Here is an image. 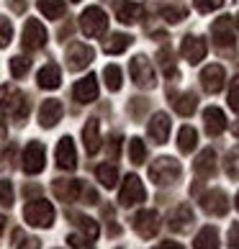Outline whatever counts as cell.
<instances>
[{
	"instance_id": "1",
	"label": "cell",
	"mask_w": 239,
	"mask_h": 249,
	"mask_svg": "<svg viewBox=\"0 0 239 249\" xmlns=\"http://www.w3.org/2000/svg\"><path fill=\"white\" fill-rule=\"evenodd\" d=\"M0 113H11L16 121H23L29 113V100L13 85H3L0 88Z\"/></svg>"
},
{
	"instance_id": "2",
	"label": "cell",
	"mask_w": 239,
	"mask_h": 249,
	"mask_svg": "<svg viewBox=\"0 0 239 249\" xmlns=\"http://www.w3.org/2000/svg\"><path fill=\"white\" fill-rule=\"evenodd\" d=\"M23 218H26V224H31V226L47 229V226L54 224V206L49 200H44V198L29 200L26 208H23Z\"/></svg>"
},
{
	"instance_id": "3",
	"label": "cell",
	"mask_w": 239,
	"mask_h": 249,
	"mask_svg": "<svg viewBox=\"0 0 239 249\" xmlns=\"http://www.w3.org/2000/svg\"><path fill=\"white\" fill-rule=\"evenodd\" d=\"M180 162L172 160V157H160L157 162H152L149 167V178L152 182H157V185H172L178 178H180Z\"/></svg>"
},
{
	"instance_id": "4",
	"label": "cell",
	"mask_w": 239,
	"mask_h": 249,
	"mask_svg": "<svg viewBox=\"0 0 239 249\" xmlns=\"http://www.w3.org/2000/svg\"><path fill=\"white\" fill-rule=\"evenodd\" d=\"M80 29H82V34H85V36L95 39V36L106 34L108 18H106V13L100 11L98 5H90V8H85V13L80 16Z\"/></svg>"
},
{
	"instance_id": "5",
	"label": "cell",
	"mask_w": 239,
	"mask_h": 249,
	"mask_svg": "<svg viewBox=\"0 0 239 249\" xmlns=\"http://www.w3.org/2000/svg\"><path fill=\"white\" fill-rule=\"evenodd\" d=\"M144 198H147V190L142 185V180L136 178V175H126L121 193H118V203L126 206V208H131V206H136V203H144Z\"/></svg>"
},
{
	"instance_id": "6",
	"label": "cell",
	"mask_w": 239,
	"mask_h": 249,
	"mask_svg": "<svg viewBox=\"0 0 239 249\" xmlns=\"http://www.w3.org/2000/svg\"><path fill=\"white\" fill-rule=\"evenodd\" d=\"M129 70H131V77H134V82H136L139 88H147V90L154 88V82H157V80H154V70H152L149 59H147L144 54L134 57V59H131V67H129Z\"/></svg>"
},
{
	"instance_id": "7",
	"label": "cell",
	"mask_w": 239,
	"mask_h": 249,
	"mask_svg": "<svg viewBox=\"0 0 239 249\" xmlns=\"http://www.w3.org/2000/svg\"><path fill=\"white\" fill-rule=\"evenodd\" d=\"M44 162H47V149H44V144L31 142L23 152V172L39 175L44 170Z\"/></svg>"
},
{
	"instance_id": "8",
	"label": "cell",
	"mask_w": 239,
	"mask_h": 249,
	"mask_svg": "<svg viewBox=\"0 0 239 249\" xmlns=\"http://www.w3.org/2000/svg\"><path fill=\"white\" fill-rule=\"evenodd\" d=\"M23 49H29V52H36V49H41L44 44H47V29L36 21V18H31L29 23H26V29H23Z\"/></svg>"
},
{
	"instance_id": "9",
	"label": "cell",
	"mask_w": 239,
	"mask_h": 249,
	"mask_svg": "<svg viewBox=\"0 0 239 249\" xmlns=\"http://www.w3.org/2000/svg\"><path fill=\"white\" fill-rule=\"evenodd\" d=\"M134 229L142 239H152L154 234L160 231V216L157 211H139L134 218Z\"/></svg>"
},
{
	"instance_id": "10",
	"label": "cell",
	"mask_w": 239,
	"mask_h": 249,
	"mask_svg": "<svg viewBox=\"0 0 239 249\" xmlns=\"http://www.w3.org/2000/svg\"><path fill=\"white\" fill-rule=\"evenodd\" d=\"M224 80H226V72L221 64H208L201 72V85H203L206 93H219L224 88Z\"/></svg>"
},
{
	"instance_id": "11",
	"label": "cell",
	"mask_w": 239,
	"mask_h": 249,
	"mask_svg": "<svg viewBox=\"0 0 239 249\" xmlns=\"http://www.w3.org/2000/svg\"><path fill=\"white\" fill-rule=\"evenodd\" d=\"M211 34H214V44L219 49H234V31H232V18H219V21L214 23V29H211Z\"/></svg>"
},
{
	"instance_id": "12",
	"label": "cell",
	"mask_w": 239,
	"mask_h": 249,
	"mask_svg": "<svg viewBox=\"0 0 239 249\" xmlns=\"http://www.w3.org/2000/svg\"><path fill=\"white\" fill-rule=\"evenodd\" d=\"M180 52H183V57L188 59V64H198L201 59L206 57L208 47H206L203 39H198V36H185L183 44H180Z\"/></svg>"
},
{
	"instance_id": "13",
	"label": "cell",
	"mask_w": 239,
	"mask_h": 249,
	"mask_svg": "<svg viewBox=\"0 0 239 249\" xmlns=\"http://www.w3.org/2000/svg\"><path fill=\"white\" fill-rule=\"evenodd\" d=\"M201 206H203L206 213L211 216H224L229 211V200H226V193L224 190H211L201 198Z\"/></svg>"
},
{
	"instance_id": "14",
	"label": "cell",
	"mask_w": 239,
	"mask_h": 249,
	"mask_svg": "<svg viewBox=\"0 0 239 249\" xmlns=\"http://www.w3.org/2000/svg\"><path fill=\"white\" fill-rule=\"evenodd\" d=\"M57 164L62 170H75L77 167V154H75V142L70 136L59 139L57 144Z\"/></svg>"
},
{
	"instance_id": "15",
	"label": "cell",
	"mask_w": 239,
	"mask_h": 249,
	"mask_svg": "<svg viewBox=\"0 0 239 249\" xmlns=\"http://www.w3.org/2000/svg\"><path fill=\"white\" fill-rule=\"evenodd\" d=\"M62 113H64L62 103H59V100H54V98H49V100H44L41 108H39V124L44 128H52L62 118Z\"/></svg>"
},
{
	"instance_id": "16",
	"label": "cell",
	"mask_w": 239,
	"mask_h": 249,
	"mask_svg": "<svg viewBox=\"0 0 239 249\" xmlns=\"http://www.w3.org/2000/svg\"><path fill=\"white\" fill-rule=\"evenodd\" d=\"M75 100L77 103H93V100L98 98V77L95 75H88V77H82L77 85H75Z\"/></svg>"
},
{
	"instance_id": "17",
	"label": "cell",
	"mask_w": 239,
	"mask_h": 249,
	"mask_svg": "<svg viewBox=\"0 0 239 249\" xmlns=\"http://www.w3.org/2000/svg\"><path fill=\"white\" fill-rule=\"evenodd\" d=\"M67 59H70V67L72 70H82L88 67L90 62H93V49L88 47V44H72V47L67 49Z\"/></svg>"
},
{
	"instance_id": "18",
	"label": "cell",
	"mask_w": 239,
	"mask_h": 249,
	"mask_svg": "<svg viewBox=\"0 0 239 249\" xmlns=\"http://www.w3.org/2000/svg\"><path fill=\"white\" fill-rule=\"evenodd\" d=\"M203 126H206V131L211 136H219L226 128V116H224V110L221 108H216V106H211L203 110Z\"/></svg>"
},
{
	"instance_id": "19",
	"label": "cell",
	"mask_w": 239,
	"mask_h": 249,
	"mask_svg": "<svg viewBox=\"0 0 239 249\" xmlns=\"http://www.w3.org/2000/svg\"><path fill=\"white\" fill-rule=\"evenodd\" d=\"M149 136L157 144H165L170 136V116L167 113H154L149 121Z\"/></svg>"
},
{
	"instance_id": "20",
	"label": "cell",
	"mask_w": 239,
	"mask_h": 249,
	"mask_svg": "<svg viewBox=\"0 0 239 249\" xmlns=\"http://www.w3.org/2000/svg\"><path fill=\"white\" fill-rule=\"evenodd\" d=\"M54 193L59 196V200H77L82 193V182L80 180H54Z\"/></svg>"
},
{
	"instance_id": "21",
	"label": "cell",
	"mask_w": 239,
	"mask_h": 249,
	"mask_svg": "<svg viewBox=\"0 0 239 249\" xmlns=\"http://www.w3.org/2000/svg\"><path fill=\"white\" fill-rule=\"evenodd\" d=\"M36 82H39V88H44V90L59 88V82H62V72H59V67H57L54 62H49L47 67H41V70H39V77H36Z\"/></svg>"
},
{
	"instance_id": "22",
	"label": "cell",
	"mask_w": 239,
	"mask_h": 249,
	"mask_svg": "<svg viewBox=\"0 0 239 249\" xmlns=\"http://www.w3.org/2000/svg\"><path fill=\"white\" fill-rule=\"evenodd\" d=\"M193 170H196V175H201V178H211V175L216 172V152L214 149H203L198 154Z\"/></svg>"
},
{
	"instance_id": "23",
	"label": "cell",
	"mask_w": 239,
	"mask_h": 249,
	"mask_svg": "<svg viewBox=\"0 0 239 249\" xmlns=\"http://www.w3.org/2000/svg\"><path fill=\"white\" fill-rule=\"evenodd\" d=\"M82 139H85L88 154H95L100 149V124L95 121V118H90V121L85 124V128H82Z\"/></svg>"
},
{
	"instance_id": "24",
	"label": "cell",
	"mask_w": 239,
	"mask_h": 249,
	"mask_svg": "<svg viewBox=\"0 0 239 249\" xmlns=\"http://www.w3.org/2000/svg\"><path fill=\"white\" fill-rule=\"evenodd\" d=\"M139 16H142V5L134 3V0H121V3L116 5V18L121 23H134Z\"/></svg>"
},
{
	"instance_id": "25",
	"label": "cell",
	"mask_w": 239,
	"mask_h": 249,
	"mask_svg": "<svg viewBox=\"0 0 239 249\" xmlns=\"http://www.w3.org/2000/svg\"><path fill=\"white\" fill-rule=\"evenodd\" d=\"M190 224H193V211H190V206H178L175 213L170 216V229H172V231H185Z\"/></svg>"
},
{
	"instance_id": "26",
	"label": "cell",
	"mask_w": 239,
	"mask_h": 249,
	"mask_svg": "<svg viewBox=\"0 0 239 249\" xmlns=\"http://www.w3.org/2000/svg\"><path fill=\"white\" fill-rule=\"evenodd\" d=\"M193 249H219V231L214 226L201 229L196 242H193Z\"/></svg>"
},
{
	"instance_id": "27",
	"label": "cell",
	"mask_w": 239,
	"mask_h": 249,
	"mask_svg": "<svg viewBox=\"0 0 239 249\" xmlns=\"http://www.w3.org/2000/svg\"><path fill=\"white\" fill-rule=\"evenodd\" d=\"M131 36L129 34H113V36H108L106 39V44H103V49H106V54H121V52H126L129 47H131Z\"/></svg>"
},
{
	"instance_id": "28",
	"label": "cell",
	"mask_w": 239,
	"mask_h": 249,
	"mask_svg": "<svg viewBox=\"0 0 239 249\" xmlns=\"http://www.w3.org/2000/svg\"><path fill=\"white\" fill-rule=\"evenodd\" d=\"M95 178H98V182H103V188H108V190L116 188V182H118V170H116V164H111V162L98 164Z\"/></svg>"
},
{
	"instance_id": "29",
	"label": "cell",
	"mask_w": 239,
	"mask_h": 249,
	"mask_svg": "<svg viewBox=\"0 0 239 249\" xmlns=\"http://www.w3.org/2000/svg\"><path fill=\"white\" fill-rule=\"evenodd\" d=\"M196 144H198L196 128H193V126H183L180 134H178V149H180L183 154H188V152L196 149Z\"/></svg>"
},
{
	"instance_id": "30",
	"label": "cell",
	"mask_w": 239,
	"mask_h": 249,
	"mask_svg": "<svg viewBox=\"0 0 239 249\" xmlns=\"http://www.w3.org/2000/svg\"><path fill=\"white\" fill-rule=\"evenodd\" d=\"M172 106H175V110H178L180 116H190L193 110H196L198 100H196V95H193V93H183V95H175Z\"/></svg>"
},
{
	"instance_id": "31",
	"label": "cell",
	"mask_w": 239,
	"mask_h": 249,
	"mask_svg": "<svg viewBox=\"0 0 239 249\" xmlns=\"http://www.w3.org/2000/svg\"><path fill=\"white\" fill-rule=\"evenodd\" d=\"M39 11L52 21H57L59 16H64V3L62 0H39Z\"/></svg>"
},
{
	"instance_id": "32",
	"label": "cell",
	"mask_w": 239,
	"mask_h": 249,
	"mask_svg": "<svg viewBox=\"0 0 239 249\" xmlns=\"http://www.w3.org/2000/svg\"><path fill=\"white\" fill-rule=\"evenodd\" d=\"M75 221H77V226H80V231L85 234L90 242H93V239H98V234H100V226L95 224L93 218H88V216H75Z\"/></svg>"
},
{
	"instance_id": "33",
	"label": "cell",
	"mask_w": 239,
	"mask_h": 249,
	"mask_svg": "<svg viewBox=\"0 0 239 249\" xmlns=\"http://www.w3.org/2000/svg\"><path fill=\"white\" fill-rule=\"evenodd\" d=\"M103 77H106V85L108 90H121V67H116V64H108L103 70Z\"/></svg>"
},
{
	"instance_id": "34",
	"label": "cell",
	"mask_w": 239,
	"mask_h": 249,
	"mask_svg": "<svg viewBox=\"0 0 239 249\" xmlns=\"http://www.w3.org/2000/svg\"><path fill=\"white\" fill-rule=\"evenodd\" d=\"M188 16V8L185 5H165L162 8V18L167 23H178V21H183V18Z\"/></svg>"
},
{
	"instance_id": "35",
	"label": "cell",
	"mask_w": 239,
	"mask_h": 249,
	"mask_svg": "<svg viewBox=\"0 0 239 249\" xmlns=\"http://www.w3.org/2000/svg\"><path fill=\"white\" fill-rule=\"evenodd\" d=\"M224 167H226V175H229V178H232V180H239V146H234V149L226 154Z\"/></svg>"
},
{
	"instance_id": "36",
	"label": "cell",
	"mask_w": 239,
	"mask_h": 249,
	"mask_svg": "<svg viewBox=\"0 0 239 249\" xmlns=\"http://www.w3.org/2000/svg\"><path fill=\"white\" fill-rule=\"evenodd\" d=\"M129 157H131V162H134V164H142V162H144L147 146H144L142 139H131V142H129Z\"/></svg>"
},
{
	"instance_id": "37",
	"label": "cell",
	"mask_w": 239,
	"mask_h": 249,
	"mask_svg": "<svg viewBox=\"0 0 239 249\" xmlns=\"http://www.w3.org/2000/svg\"><path fill=\"white\" fill-rule=\"evenodd\" d=\"M29 67H31V59L29 57H13L11 59V75L13 77H23L26 72H29Z\"/></svg>"
},
{
	"instance_id": "38",
	"label": "cell",
	"mask_w": 239,
	"mask_h": 249,
	"mask_svg": "<svg viewBox=\"0 0 239 249\" xmlns=\"http://www.w3.org/2000/svg\"><path fill=\"white\" fill-rule=\"evenodd\" d=\"M11 39H13V26L8 18L0 16V49H5L8 44H11Z\"/></svg>"
},
{
	"instance_id": "39",
	"label": "cell",
	"mask_w": 239,
	"mask_h": 249,
	"mask_svg": "<svg viewBox=\"0 0 239 249\" xmlns=\"http://www.w3.org/2000/svg\"><path fill=\"white\" fill-rule=\"evenodd\" d=\"M0 203H3V206H13V185H11V180H0Z\"/></svg>"
},
{
	"instance_id": "40",
	"label": "cell",
	"mask_w": 239,
	"mask_h": 249,
	"mask_svg": "<svg viewBox=\"0 0 239 249\" xmlns=\"http://www.w3.org/2000/svg\"><path fill=\"white\" fill-rule=\"evenodd\" d=\"M229 106L234 113H239V75L232 80V88H229Z\"/></svg>"
},
{
	"instance_id": "41",
	"label": "cell",
	"mask_w": 239,
	"mask_h": 249,
	"mask_svg": "<svg viewBox=\"0 0 239 249\" xmlns=\"http://www.w3.org/2000/svg\"><path fill=\"white\" fill-rule=\"evenodd\" d=\"M160 62H162V67H165V72H167V75H175V64H172V52H170L167 47H162V49H160Z\"/></svg>"
},
{
	"instance_id": "42",
	"label": "cell",
	"mask_w": 239,
	"mask_h": 249,
	"mask_svg": "<svg viewBox=\"0 0 239 249\" xmlns=\"http://www.w3.org/2000/svg\"><path fill=\"white\" fill-rule=\"evenodd\" d=\"M221 5H224V0H196V11H201V13H211Z\"/></svg>"
},
{
	"instance_id": "43",
	"label": "cell",
	"mask_w": 239,
	"mask_h": 249,
	"mask_svg": "<svg viewBox=\"0 0 239 249\" xmlns=\"http://www.w3.org/2000/svg\"><path fill=\"white\" fill-rule=\"evenodd\" d=\"M229 247L239 249V224H232V229H229Z\"/></svg>"
},
{
	"instance_id": "44",
	"label": "cell",
	"mask_w": 239,
	"mask_h": 249,
	"mask_svg": "<svg viewBox=\"0 0 239 249\" xmlns=\"http://www.w3.org/2000/svg\"><path fill=\"white\" fill-rule=\"evenodd\" d=\"M16 249H39V242H36V239H26V242L18 244Z\"/></svg>"
},
{
	"instance_id": "45",
	"label": "cell",
	"mask_w": 239,
	"mask_h": 249,
	"mask_svg": "<svg viewBox=\"0 0 239 249\" xmlns=\"http://www.w3.org/2000/svg\"><path fill=\"white\" fill-rule=\"evenodd\" d=\"M11 8L16 13H23L26 11V0H11Z\"/></svg>"
},
{
	"instance_id": "46",
	"label": "cell",
	"mask_w": 239,
	"mask_h": 249,
	"mask_svg": "<svg viewBox=\"0 0 239 249\" xmlns=\"http://www.w3.org/2000/svg\"><path fill=\"white\" fill-rule=\"evenodd\" d=\"M67 242L72 244V249H90L88 244H82V242H80V239H77V236H70V239H67Z\"/></svg>"
},
{
	"instance_id": "47",
	"label": "cell",
	"mask_w": 239,
	"mask_h": 249,
	"mask_svg": "<svg viewBox=\"0 0 239 249\" xmlns=\"http://www.w3.org/2000/svg\"><path fill=\"white\" fill-rule=\"evenodd\" d=\"M154 249H183L178 242H162V244H157Z\"/></svg>"
},
{
	"instance_id": "48",
	"label": "cell",
	"mask_w": 239,
	"mask_h": 249,
	"mask_svg": "<svg viewBox=\"0 0 239 249\" xmlns=\"http://www.w3.org/2000/svg\"><path fill=\"white\" fill-rule=\"evenodd\" d=\"M5 136V126H3V121H0V139Z\"/></svg>"
},
{
	"instance_id": "49",
	"label": "cell",
	"mask_w": 239,
	"mask_h": 249,
	"mask_svg": "<svg viewBox=\"0 0 239 249\" xmlns=\"http://www.w3.org/2000/svg\"><path fill=\"white\" fill-rule=\"evenodd\" d=\"M3 226H5V218L0 216V234H3Z\"/></svg>"
},
{
	"instance_id": "50",
	"label": "cell",
	"mask_w": 239,
	"mask_h": 249,
	"mask_svg": "<svg viewBox=\"0 0 239 249\" xmlns=\"http://www.w3.org/2000/svg\"><path fill=\"white\" fill-rule=\"evenodd\" d=\"M234 203H237V211H239V193H237V200Z\"/></svg>"
},
{
	"instance_id": "51",
	"label": "cell",
	"mask_w": 239,
	"mask_h": 249,
	"mask_svg": "<svg viewBox=\"0 0 239 249\" xmlns=\"http://www.w3.org/2000/svg\"><path fill=\"white\" fill-rule=\"evenodd\" d=\"M234 134H237V136H239V126H237V128H234Z\"/></svg>"
},
{
	"instance_id": "52",
	"label": "cell",
	"mask_w": 239,
	"mask_h": 249,
	"mask_svg": "<svg viewBox=\"0 0 239 249\" xmlns=\"http://www.w3.org/2000/svg\"><path fill=\"white\" fill-rule=\"evenodd\" d=\"M72 3H80V0H72Z\"/></svg>"
},
{
	"instance_id": "53",
	"label": "cell",
	"mask_w": 239,
	"mask_h": 249,
	"mask_svg": "<svg viewBox=\"0 0 239 249\" xmlns=\"http://www.w3.org/2000/svg\"><path fill=\"white\" fill-rule=\"evenodd\" d=\"M237 23H239V16H237Z\"/></svg>"
}]
</instances>
